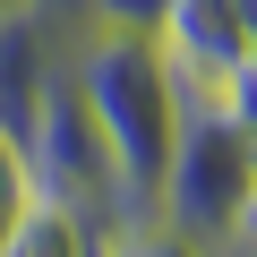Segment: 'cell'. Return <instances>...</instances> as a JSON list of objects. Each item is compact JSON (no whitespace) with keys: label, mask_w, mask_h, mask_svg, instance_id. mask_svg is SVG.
Returning <instances> with one entry per match:
<instances>
[{"label":"cell","mask_w":257,"mask_h":257,"mask_svg":"<svg viewBox=\"0 0 257 257\" xmlns=\"http://www.w3.org/2000/svg\"><path fill=\"white\" fill-rule=\"evenodd\" d=\"M69 69H77V86H86V103H94V120H103L120 172L138 180V197L155 206L163 163H172V146H180V120H189V111H180V86H172V69H163V52H155V35H138V26H77Z\"/></svg>","instance_id":"6da1fadb"},{"label":"cell","mask_w":257,"mask_h":257,"mask_svg":"<svg viewBox=\"0 0 257 257\" xmlns=\"http://www.w3.org/2000/svg\"><path fill=\"white\" fill-rule=\"evenodd\" d=\"M18 146H26L35 189L60 197L69 214H86L94 240H111V231L138 223V214H155V206L138 197V180L120 172V155H111V138H103V120H94L77 69H60V77L43 86V103H35V120H26V138H18Z\"/></svg>","instance_id":"7a4b0ae2"},{"label":"cell","mask_w":257,"mask_h":257,"mask_svg":"<svg viewBox=\"0 0 257 257\" xmlns=\"http://www.w3.org/2000/svg\"><path fill=\"white\" fill-rule=\"evenodd\" d=\"M248 189H257V138L231 111H189L180 146L163 163V189H155V214L189 231L197 248H223L248 214Z\"/></svg>","instance_id":"3957f363"},{"label":"cell","mask_w":257,"mask_h":257,"mask_svg":"<svg viewBox=\"0 0 257 257\" xmlns=\"http://www.w3.org/2000/svg\"><path fill=\"white\" fill-rule=\"evenodd\" d=\"M155 52H163V69L180 86V111H223V94L248 69L257 35L240 18V0H172L155 18Z\"/></svg>","instance_id":"277c9868"},{"label":"cell","mask_w":257,"mask_h":257,"mask_svg":"<svg viewBox=\"0 0 257 257\" xmlns=\"http://www.w3.org/2000/svg\"><path fill=\"white\" fill-rule=\"evenodd\" d=\"M77 26H86V18L60 9V0H18V9L0 18V138H26L43 86L69 69Z\"/></svg>","instance_id":"5b68a950"},{"label":"cell","mask_w":257,"mask_h":257,"mask_svg":"<svg viewBox=\"0 0 257 257\" xmlns=\"http://www.w3.org/2000/svg\"><path fill=\"white\" fill-rule=\"evenodd\" d=\"M0 257H103V240L86 231V214H69L60 197H26V214L0 231Z\"/></svg>","instance_id":"8992f818"},{"label":"cell","mask_w":257,"mask_h":257,"mask_svg":"<svg viewBox=\"0 0 257 257\" xmlns=\"http://www.w3.org/2000/svg\"><path fill=\"white\" fill-rule=\"evenodd\" d=\"M103 257H214V248H197L189 231H172L163 214H138L128 231H111L103 240Z\"/></svg>","instance_id":"52a82bcc"},{"label":"cell","mask_w":257,"mask_h":257,"mask_svg":"<svg viewBox=\"0 0 257 257\" xmlns=\"http://www.w3.org/2000/svg\"><path fill=\"white\" fill-rule=\"evenodd\" d=\"M26 197H35V172H26V146H18V138H0V231H9V223L26 214Z\"/></svg>","instance_id":"ba28073f"},{"label":"cell","mask_w":257,"mask_h":257,"mask_svg":"<svg viewBox=\"0 0 257 257\" xmlns=\"http://www.w3.org/2000/svg\"><path fill=\"white\" fill-rule=\"evenodd\" d=\"M163 9H172V0H77V18H86V26H138V35H155Z\"/></svg>","instance_id":"9c48e42d"},{"label":"cell","mask_w":257,"mask_h":257,"mask_svg":"<svg viewBox=\"0 0 257 257\" xmlns=\"http://www.w3.org/2000/svg\"><path fill=\"white\" fill-rule=\"evenodd\" d=\"M214 257H257V189H248V214H240V231H231Z\"/></svg>","instance_id":"30bf717a"}]
</instances>
